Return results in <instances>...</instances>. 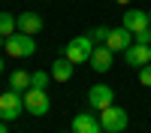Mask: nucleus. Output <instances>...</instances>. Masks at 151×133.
Wrapping results in <instances>:
<instances>
[{
	"label": "nucleus",
	"mask_w": 151,
	"mask_h": 133,
	"mask_svg": "<svg viewBox=\"0 0 151 133\" xmlns=\"http://www.w3.org/2000/svg\"><path fill=\"white\" fill-rule=\"evenodd\" d=\"M0 73H3V58H0Z\"/></svg>",
	"instance_id": "nucleus-23"
},
{
	"label": "nucleus",
	"mask_w": 151,
	"mask_h": 133,
	"mask_svg": "<svg viewBox=\"0 0 151 133\" xmlns=\"http://www.w3.org/2000/svg\"><path fill=\"white\" fill-rule=\"evenodd\" d=\"M0 48H6V36L3 33H0Z\"/></svg>",
	"instance_id": "nucleus-21"
},
{
	"label": "nucleus",
	"mask_w": 151,
	"mask_h": 133,
	"mask_svg": "<svg viewBox=\"0 0 151 133\" xmlns=\"http://www.w3.org/2000/svg\"><path fill=\"white\" fill-rule=\"evenodd\" d=\"M124 27H127V30H133V33L148 30V27H151L148 12H142V9H127V12H124Z\"/></svg>",
	"instance_id": "nucleus-11"
},
{
	"label": "nucleus",
	"mask_w": 151,
	"mask_h": 133,
	"mask_svg": "<svg viewBox=\"0 0 151 133\" xmlns=\"http://www.w3.org/2000/svg\"><path fill=\"white\" fill-rule=\"evenodd\" d=\"M21 112H24V94L18 91L0 94V121H15Z\"/></svg>",
	"instance_id": "nucleus-5"
},
{
	"label": "nucleus",
	"mask_w": 151,
	"mask_h": 133,
	"mask_svg": "<svg viewBox=\"0 0 151 133\" xmlns=\"http://www.w3.org/2000/svg\"><path fill=\"white\" fill-rule=\"evenodd\" d=\"M0 133H9V127H6V121H0Z\"/></svg>",
	"instance_id": "nucleus-20"
},
{
	"label": "nucleus",
	"mask_w": 151,
	"mask_h": 133,
	"mask_svg": "<svg viewBox=\"0 0 151 133\" xmlns=\"http://www.w3.org/2000/svg\"><path fill=\"white\" fill-rule=\"evenodd\" d=\"M124 64L127 67H145V64H151V45H139V42H133L127 52H124Z\"/></svg>",
	"instance_id": "nucleus-9"
},
{
	"label": "nucleus",
	"mask_w": 151,
	"mask_h": 133,
	"mask_svg": "<svg viewBox=\"0 0 151 133\" xmlns=\"http://www.w3.org/2000/svg\"><path fill=\"white\" fill-rule=\"evenodd\" d=\"M30 88V73H24V70H15L9 76V91H18V94H24Z\"/></svg>",
	"instance_id": "nucleus-14"
},
{
	"label": "nucleus",
	"mask_w": 151,
	"mask_h": 133,
	"mask_svg": "<svg viewBox=\"0 0 151 133\" xmlns=\"http://www.w3.org/2000/svg\"><path fill=\"white\" fill-rule=\"evenodd\" d=\"M15 18H18V30L21 33H30L33 36V33L42 30V18L36 15V12H21V15H15Z\"/></svg>",
	"instance_id": "nucleus-12"
},
{
	"label": "nucleus",
	"mask_w": 151,
	"mask_h": 133,
	"mask_svg": "<svg viewBox=\"0 0 151 133\" xmlns=\"http://www.w3.org/2000/svg\"><path fill=\"white\" fill-rule=\"evenodd\" d=\"M73 67H76L73 60L60 55L55 64H52V79H55V82H70V79H73Z\"/></svg>",
	"instance_id": "nucleus-13"
},
{
	"label": "nucleus",
	"mask_w": 151,
	"mask_h": 133,
	"mask_svg": "<svg viewBox=\"0 0 151 133\" xmlns=\"http://www.w3.org/2000/svg\"><path fill=\"white\" fill-rule=\"evenodd\" d=\"M139 82L145 85V88H151V64H145V67H139Z\"/></svg>",
	"instance_id": "nucleus-19"
},
{
	"label": "nucleus",
	"mask_w": 151,
	"mask_h": 133,
	"mask_svg": "<svg viewBox=\"0 0 151 133\" xmlns=\"http://www.w3.org/2000/svg\"><path fill=\"white\" fill-rule=\"evenodd\" d=\"M106 45L112 48V52H127V48L133 45V30H127L121 24V27H112L109 36H106Z\"/></svg>",
	"instance_id": "nucleus-8"
},
{
	"label": "nucleus",
	"mask_w": 151,
	"mask_h": 133,
	"mask_svg": "<svg viewBox=\"0 0 151 133\" xmlns=\"http://www.w3.org/2000/svg\"><path fill=\"white\" fill-rule=\"evenodd\" d=\"M73 133H103V121H100L94 112H79L70 124Z\"/></svg>",
	"instance_id": "nucleus-7"
},
{
	"label": "nucleus",
	"mask_w": 151,
	"mask_h": 133,
	"mask_svg": "<svg viewBox=\"0 0 151 133\" xmlns=\"http://www.w3.org/2000/svg\"><path fill=\"white\" fill-rule=\"evenodd\" d=\"M115 3H121V6H124V3H133V0H115Z\"/></svg>",
	"instance_id": "nucleus-22"
},
{
	"label": "nucleus",
	"mask_w": 151,
	"mask_h": 133,
	"mask_svg": "<svg viewBox=\"0 0 151 133\" xmlns=\"http://www.w3.org/2000/svg\"><path fill=\"white\" fill-rule=\"evenodd\" d=\"M48 82H52V73H42V70L30 73V88H40V91H45V88H48Z\"/></svg>",
	"instance_id": "nucleus-16"
},
{
	"label": "nucleus",
	"mask_w": 151,
	"mask_h": 133,
	"mask_svg": "<svg viewBox=\"0 0 151 133\" xmlns=\"http://www.w3.org/2000/svg\"><path fill=\"white\" fill-rule=\"evenodd\" d=\"M148 21H151V12H148Z\"/></svg>",
	"instance_id": "nucleus-24"
},
{
	"label": "nucleus",
	"mask_w": 151,
	"mask_h": 133,
	"mask_svg": "<svg viewBox=\"0 0 151 133\" xmlns=\"http://www.w3.org/2000/svg\"><path fill=\"white\" fill-rule=\"evenodd\" d=\"M103 133H106V130H103Z\"/></svg>",
	"instance_id": "nucleus-26"
},
{
	"label": "nucleus",
	"mask_w": 151,
	"mask_h": 133,
	"mask_svg": "<svg viewBox=\"0 0 151 133\" xmlns=\"http://www.w3.org/2000/svg\"><path fill=\"white\" fill-rule=\"evenodd\" d=\"M112 60H115V52H112V48L103 42V45L94 48V55H91V60H88V64H91L97 73H106V70H112Z\"/></svg>",
	"instance_id": "nucleus-10"
},
{
	"label": "nucleus",
	"mask_w": 151,
	"mask_h": 133,
	"mask_svg": "<svg viewBox=\"0 0 151 133\" xmlns=\"http://www.w3.org/2000/svg\"><path fill=\"white\" fill-rule=\"evenodd\" d=\"M100 121H103V130L106 133H121V130H127V109H121V106H106L103 112H100Z\"/></svg>",
	"instance_id": "nucleus-4"
},
{
	"label": "nucleus",
	"mask_w": 151,
	"mask_h": 133,
	"mask_svg": "<svg viewBox=\"0 0 151 133\" xmlns=\"http://www.w3.org/2000/svg\"><path fill=\"white\" fill-rule=\"evenodd\" d=\"M6 55H12V58H30V55H36L33 36L30 33H21V30H15L12 36H6Z\"/></svg>",
	"instance_id": "nucleus-2"
},
{
	"label": "nucleus",
	"mask_w": 151,
	"mask_h": 133,
	"mask_svg": "<svg viewBox=\"0 0 151 133\" xmlns=\"http://www.w3.org/2000/svg\"><path fill=\"white\" fill-rule=\"evenodd\" d=\"M133 42H139V45H151V27H148V30H139V33H133Z\"/></svg>",
	"instance_id": "nucleus-18"
},
{
	"label": "nucleus",
	"mask_w": 151,
	"mask_h": 133,
	"mask_svg": "<svg viewBox=\"0 0 151 133\" xmlns=\"http://www.w3.org/2000/svg\"><path fill=\"white\" fill-rule=\"evenodd\" d=\"M70 133H73V130H70Z\"/></svg>",
	"instance_id": "nucleus-25"
},
{
	"label": "nucleus",
	"mask_w": 151,
	"mask_h": 133,
	"mask_svg": "<svg viewBox=\"0 0 151 133\" xmlns=\"http://www.w3.org/2000/svg\"><path fill=\"white\" fill-rule=\"evenodd\" d=\"M94 40H91V33L88 36H73V40L67 42V48H64V58H70L73 64H85V60H91V55H94Z\"/></svg>",
	"instance_id": "nucleus-1"
},
{
	"label": "nucleus",
	"mask_w": 151,
	"mask_h": 133,
	"mask_svg": "<svg viewBox=\"0 0 151 133\" xmlns=\"http://www.w3.org/2000/svg\"><path fill=\"white\" fill-rule=\"evenodd\" d=\"M112 103H115V91H112L109 85H103V82L91 85V91H88V106L91 109H100V112H103V109L112 106Z\"/></svg>",
	"instance_id": "nucleus-6"
},
{
	"label": "nucleus",
	"mask_w": 151,
	"mask_h": 133,
	"mask_svg": "<svg viewBox=\"0 0 151 133\" xmlns=\"http://www.w3.org/2000/svg\"><path fill=\"white\" fill-rule=\"evenodd\" d=\"M48 109H52V100H48L45 91H40V88L24 91V112H30L33 118H42V115H48Z\"/></svg>",
	"instance_id": "nucleus-3"
},
{
	"label": "nucleus",
	"mask_w": 151,
	"mask_h": 133,
	"mask_svg": "<svg viewBox=\"0 0 151 133\" xmlns=\"http://www.w3.org/2000/svg\"><path fill=\"white\" fill-rule=\"evenodd\" d=\"M18 30V18L12 15V12H0V33L3 36H12Z\"/></svg>",
	"instance_id": "nucleus-15"
},
{
	"label": "nucleus",
	"mask_w": 151,
	"mask_h": 133,
	"mask_svg": "<svg viewBox=\"0 0 151 133\" xmlns=\"http://www.w3.org/2000/svg\"><path fill=\"white\" fill-rule=\"evenodd\" d=\"M109 30H112V27H94V30H91V40H94V42H106Z\"/></svg>",
	"instance_id": "nucleus-17"
}]
</instances>
